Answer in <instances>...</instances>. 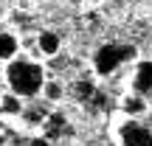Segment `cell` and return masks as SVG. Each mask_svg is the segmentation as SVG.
<instances>
[{
    "instance_id": "obj_9",
    "label": "cell",
    "mask_w": 152,
    "mask_h": 146,
    "mask_svg": "<svg viewBox=\"0 0 152 146\" xmlns=\"http://www.w3.org/2000/svg\"><path fill=\"white\" fill-rule=\"evenodd\" d=\"M45 96H48L51 101L62 98V84H56V81H45Z\"/></svg>"
},
{
    "instance_id": "obj_2",
    "label": "cell",
    "mask_w": 152,
    "mask_h": 146,
    "mask_svg": "<svg viewBox=\"0 0 152 146\" xmlns=\"http://www.w3.org/2000/svg\"><path fill=\"white\" fill-rule=\"evenodd\" d=\"M132 56H135V45H130V42H107L93 54V68H96L99 76H113Z\"/></svg>"
},
{
    "instance_id": "obj_6",
    "label": "cell",
    "mask_w": 152,
    "mask_h": 146,
    "mask_svg": "<svg viewBox=\"0 0 152 146\" xmlns=\"http://www.w3.org/2000/svg\"><path fill=\"white\" fill-rule=\"evenodd\" d=\"M17 51H20V39L11 31H0V62H14Z\"/></svg>"
},
{
    "instance_id": "obj_11",
    "label": "cell",
    "mask_w": 152,
    "mask_h": 146,
    "mask_svg": "<svg viewBox=\"0 0 152 146\" xmlns=\"http://www.w3.org/2000/svg\"><path fill=\"white\" fill-rule=\"evenodd\" d=\"M149 129H152V113H149Z\"/></svg>"
},
{
    "instance_id": "obj_7",
    "label": "cell",
    "mask_w": 152,
    "mask_h": 146,
    "mask_svg": "<svg viewBox=\"0 0 152 146\" xmlns=\"http://www.w3.org/2000/svg\"><path fill=\"white\" fill-rule=\"evenodd\" d=\"M37 48H39V54H45V56H56L59 48H62L59 34H56V31H42L37 37Z\"/></svg>"
},
{
    "instance_id": "obj_5",
    "label": "cell",
    "mask_w": 152,
    "mask_h": 146,
    "mask_svg": "<svg viewBox=\"0 0 152 146\" xmlns=\"http://www.w3.org/2000/svg\"><path fill=\"white\" fill-rule=\"evenodd\" d=\"M121 110L127 113V118H138V115L149 113V101L144 96H138V93H130V96H124V101H121Z\"/></svg>"
},
{
    "instance_id": "obj_8",
    "label": "cell",
    "mask_w": 152,
    "mask_h": 146,
    "mask_svg": "<svg viewBox=\"0 0 152 146\" xmlns=\"http://www.w3.org/2000/svg\"><path fill=\"white\" fill-rule=\"evenodd\" d=\"M0 107H3V113H9V115H20L23 113V98L14 96V93H6V96L0 98Z\"/></svg>"
},
{
    "instance_id": "obj_1",
    "label": "cell",
    "mask_w": 152,
    "mask_h": 146,
    "mask_svg": "<svg viewBox=\"0 0 152 146\" xmlns=\"http://www.w3.org/2000/svg\"><path fill=\"white\" fill-rule=\"evenodd\" d=\"M6 81H9V93L20 98H31L39 90H45V70L31 59H14L6 68Z\"/></svg>"
},
{
    "instance_id": "obj_4",
    "label": "cell",
    "mask_w": 152,
    "mask_h": 146,
    "mask_svg": "<svg viewBox=\"0 0 152 146\" xmlns=\"http://www.w3.org/2000/svg\"><path fill=\"white\" fill-rule=\"evenodd\" d=\"M132 90L138 93V96H152V59L147 62H138L135 68V76H132Z\"/></svg>"
},
{
    "instance_id": "obj_3",
    "label": "cell",
    "mask_w": 152,
    "mask_h": 146,
    "mask_svg": "<svg viewBox=\"0 0 152 146\" xmlns=\"http://www.w3.org/2000/svg\"><path fill=\"white\" fill-rule=\"evenodd\" d=\"M118 141L121 146H152V129L138 118H127L118 124Z\"/></svg>"
},
{
    "instance_id": "obj_10",
    "label": "cell",
    "mask_w": 152,
    "mask_h": 146,
    "mask_svg": "<svg viewBox=\"0 0 152 146\" xmlns=\"http://www.w3.org/2000/svg\"><path fill=\"white\" fill-rule=\"evenodd\" d=\"M26 146H51V143L45 141V138H31V141H28Z\"/></svg>"
}]
</instances>
